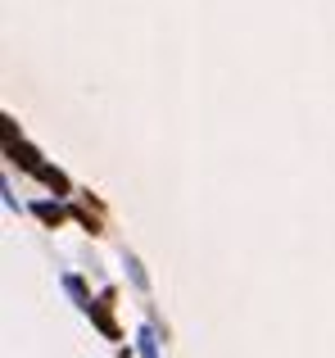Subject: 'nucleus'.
Listing matches in <instances>:
<instances>
[{
    "label": "nucleus",
    "instance_id": "obj_1",
    "mask_svg": "<svg viewBox=\"0 0 335 358\" xmlns=\"http://www.w3.org/2000/svg\"><path fill=\"white\" fill-rule=\"evenodd\" d=\"M105 304H109V295H105V299H100V304H91V308H87V313H91V322H96V327H100V331H105V336H109V341H118V327H114V317H109V308H105Z\"/></svg>",
    "mask_w": 335,
    "mask_h": 358
},
{
    "label": "nucleus",
    "instance_id": "obj_2",
    "mask_svg": "<svg viewBox=\"0 0 335 358\" xmlns=\"http://www.w3.org/2000/svg\"><path fill=\"white\" fill-rule=\"evenodd\" d=\"M32 213H36V218H41L45 222V227H59V222H64V209H59V204H32Z\"/></svg>",
    "mask_w": 335,
    "mask_h": 358
},
{
    "label": "nucleus",
    "instance_id": "obj_3",
    "mask_svg": "<svg viewBox=\"0 0 335 358\" xmlns=\"http://www.w3.org/2000/svg\"><path fill=\"white\" fill-rule=\"evenodd\" d=\"M36 177H41L45 186H54V191H59V195H68V177H64L59 168H50V164H45V168H41V173H36Z\"/></svg>",
    "mask_w": 335,
    "mask_h": 358
},
{
    "label": "nucleus",
    "instance_id": "obj_4",
    "mask_svg": "<svg viewBox=\"0 0 335 358\" xmlns=\"http://www.w3.org/2000/svg\"><path fill=\"white\" fill-rule=\"evenodd\" d=\"M64 286H68V295H73V299H77V308H82V313H87V308H91V304H96V299H91V295H87V286H82V281H77V277H64Z\"/></svg>",
    "mask_w": 335,
    "mask_h": 358
},
{
    "label": "nucleus",
    "instance_id": "obj_5",
    "mask_svg": "<svg viewBox=\"0 0 335 358\" xmlns=\"http://www.w3.org/2000/svg\"><path fill=\"white\" fill-rule=\"evenodd\" d=\"M136 345H141V354H145V358H159V341H154V331H150V327H145V331L136 336Z\"/></svg>",
    "mask_w": 335,
    "mask_h": 358
}]
</instances>
